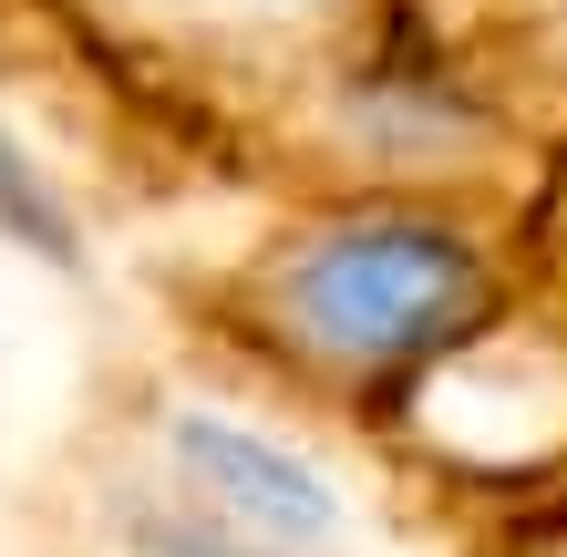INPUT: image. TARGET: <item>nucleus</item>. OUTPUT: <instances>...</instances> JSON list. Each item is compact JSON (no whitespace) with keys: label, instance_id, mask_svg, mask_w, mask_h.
<instances>
[{"label":"nucleus","instance_id":"f257e3e1","mask_svg":"<svg viewBox=\"0 0 567 557\" xmlns=\"http://www.w3.org/2000/svg\"><path fill=\"white\" fill-rule=\"evenodd\" d=\"M186 155L269 186H423L537 207L547 155L495 114L392 73V0H31Z\"/></svg>","mask_w":567,"mask_h":557},{"label":"nucleus","instance_id":"f03ea898","mask_svg":"<svg viewBox=\"0 0 567 557\" xmlns=\"http://www.w3.org/2000/svg\"><path fill=\"white\" fill-rule=\"evenodd\" d=\"M176 300L186 331L217 351V372L330 434L392 444L454 362H475L537 310V269H526L516 207L341 186L269 196V217L238 248L196 258Z\"/></svg>","mask_w":567,"mask_h":557},{"label":"nucleus","instance_id":"7ed1b4c3","mask_svg":"<svg viewBox=\"0 0 567 557\" xmlns=\"http://www.w3.org/2000/svg\"><path fill=\"white\" fill-rule=\"evenodd\" d=\"M145 444H155V475H165L176 547H207V557H330V537H341L330 475L310 454H289L269 423H248L227 403L155 392Z\"/></svg>","mask_w":567,"mask_h":557},{"label":"nucleus","instance_id":"20e7f679","mask_svg":"<svg viewBox=\"0 0 567 557\" xmlns=\"http://www.w3.org/2000/svg\"><path fill=\"white\" fill-rule=\"evenodd\" d=\"M392 73L495 114L537 155L567 145V0H392Z\"/></svg>","mask_w":567,"mask_h":557},{"label":"nucleus","instance_id":"39448f33","mask_svg":"<svg viewBox=\"0 0 567 557\" xmlns=\"http://www.w3.org/2000/svg\"><path fill=\"white\" fill-rule=\"evenodd\" d=\"M485 537L475 557H567V465L526 475V485H485Z\"/></svg>","mask_w":567,"mask_h":557},{"label":"nucleus","instance_id":"423d86ee","mask_svg":"<svg viewBox=\"0 0 567 557\" xmlns=\"http://www.w3.org/2000/svg\"><path fill=\"white\" fill-rule=\"evenodd\" d=\"M526 269H537L547 310L567 320V145L547 155V186H537V207H526Z\"/></svg>","mask_w":567,"mask_h":557}]
</instances>
